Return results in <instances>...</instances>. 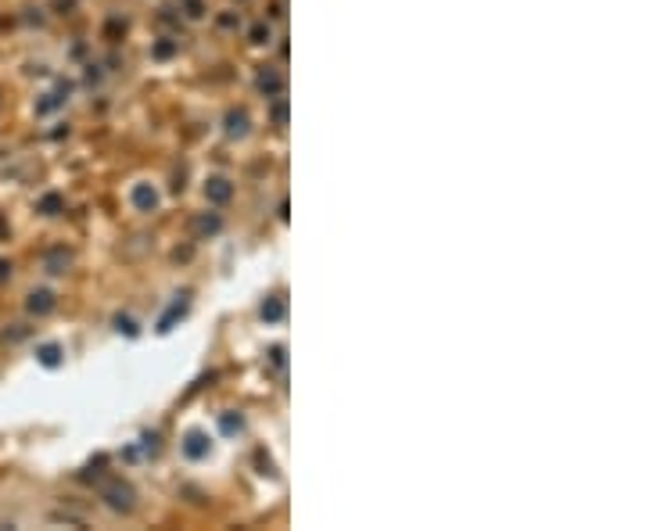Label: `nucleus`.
Here are the masks:
<instances>
[{
	"mask_svg": "<svg viewBox=\"0 0 646 531\" xmlns=\"http://www.w3.org/2000/svg\"><path fill=\"white\" fill-rule=\"evenodd\" d=\"M104 503L112 506V510H133V488L126 485V481H112V485H104Z\"/></svg>",
	"mask_w": 646,
	"mask_h": 531,
	"instance_id": "f257e3e1",
	"label": "nucleus"
},
{
	"mask_svg": "<svg viewBox=\"0 0 646 531\" xmlns=\"http://www.w3.org/2000/svg\"><path fill=\"white\" fill-rule=\"evenodd\" d=\"M25 309L33 312V316H51V312L58 309L54 291H47V287H40V291H29V294H25Z\"/></svg>",
	"mask_w": 646,
	"mask_h": 531,
	"instance_id": "f03ea898",
	"label": "nucleus"
},
{
	"mask_svg": "<svg viewBox=\"0 0 646 531\" xmlns=\"http://www.w3.org/2000/svg\"><path fill=\"white\" fill-rule=\"evenodd\" d=\"M212 452V442H209V434H201V431H191L183 438V456L187 460H205Z\"/></svg>",
	"mask_w": 646,
	"mask_h": 531,
	"instance_id": "7ed1b4c3",
	"label": "nucleus"
},
{
	"mask_svg": "<svg viewBox=\"0 0 646 531\" xmlns=\"http://www.w3.org/2000/svg\"><path fill=\"white\" fill-rule=\"evenodd\" d=\"M230 194H233V187H230V180H223V176H212L209 183H205V198H209L212 205H227Z\"/></svg>",
	"mask_w": 646,
	"mask_h": 531,
	"instance_id": "20e7f679",
	"label": "nucleus"
},
{
	"mask_svg": "<svg viewBox=\"0 0 646 531\" xmlns=\"http://www.w3.org/2000/svg\"><path fill=\"white\" fill-rule=\"evenodd\" d=\"M133 205L140 212H154V209H159V191H154L151 183H137L133 187Z\"/></svg>",
	"mask_w": 646,
	"mask_h": 531,
	"instance_id": "39448f33",
	"label": "nucleus"
},
{
	"mask_svg": "<svg viewBox=\"0 0 646 531\" xmlns=\"http://www.w3.org/2000/svg\"><path fill=\"white\" fill-rule=\"evenodd\" d=\"M36 363L47 366V370H58L61 363H65V355H61V345H54V341L40 345V349H36Z\"/></svg>",
	"mask_w": 646,
	"mask_h": 531,
	"instance_id": "423d86ee",
	"label": "nucleus"
},
{
	"mask_svg": "<svg viewBox=\"0 0 646 531\" xmlns=\"http://www.w3.org/2000/svg\"><path fill=\"white\" fill-rule=\"evenodd\" d=\"M284 312H288V305H284L280 294H270V298L262 302V320H266V323H280Z\"/></svg>",
	"mask_w": 646,
	"mask_h": 531,
	"instance_id": "0eeeda50",
	"label": "nucleus"
},
{
	"mask_svg": "<svg viewBox=\"0 0 646 531\" xmlns=\"http://www.w3.org/2000/svg\"><path fill=\"white\" fill-rule=\"evenodd\" d=\"M259 90H262V93H270V97H280V93H284V80H280L277 72L266 69V72L259 75Z\"/></svg>",
	"mask_w": 646,
	"mask_h": 531,
	"instance_id": "6e6552de",
	"label": "nucleus"
},
{
	"mask_svg": "<svg viewBox=\"0 0 646 531\" xmlns=\"http://www.w3.org/2000/svg\"><path fill=\"white\" fill-rule=\"evenodd\" d=\"M248 133V115L244 112H227V137H244Z\"/></svg>",
	"mask_w": 646,
	"mask_h": 531,
	"instance_id": "1a4fd4ad",
	"label": "nucleus"
},
{
	"mask_svg": "<svg viewBox=\"0 0 646 531\" xmlns=\"http://www.w3.org/2000/svg\"><path fill=\"white\" fill-rule=\"evenodd\" d=\"M65 266H69V252H51L47 255V273H65Z\"/></svg>",
	"mask_w": 646,
	"mask_h": 531,
	"instance_id": "9d476101",
	"label": "nucleus"
},
{
	"mask_svg": "<svg viewBox=\"0 0 646 531\" xmlns=\"http://www.w3.org/2000/svg\"><path fill=\"white\" fill-rule=\"evenodd\" d=\"M219 226H223V223H219V215L212 212V215H201V220H194V230L201 233V237H205V233H219Z\"/></svg>",
	"mask_w": 646,
	"mask_h": 531,
	"instance_id": "9b49d317",
	"label": "nucleus"
},
{
	"mask_svg": "<svg viewBox=\"0 0 646 531\" xmlns=\"http://www.w3.org/2000/svg\"><path fill=\"white\" fill-rule=\"evenodd\" d=\"M36 209H40L43 215H58V212H61V198H58V194H43Z\"/></svg>",
	"mask_w": 646,
	"mask_h": 531,
	"instance_id": "f8f14e48",
	"label": "nucleus"
},
{
	"mask_svg": "<svg viewBox=\"0 0 646 531\" xmlns=\"http://www.w3.org/2000/svg\"><path fill=\"white\" fill-rule=\"evenodd\" d=\"M183 309H187V302H172V309L162 316V323H159V331H169V323L176 320V316H183Z\"/></svg>",
	"mask_w": 646,
	"mask_h": 531,
	"instance_id": "ddd939ff",
	"label": "nucleus"
},
{
	"mask_svg": "<svg viewBox=\"0 0 646 531\" xmlns=\"http://www.w3.org/2000/svg\"><path fill=\"white\" fill-rule=\"evenodd\" d=\"M219 424H223V431H227V434H233V431H241V416H233V413H227L223 420H219Z\"/></svg>",
	"mask_w": 646,
	"mask_h": 531,
	"instance_id": "4468645a",
	"label": "nucleus"
},
{
	"mask_svg": "<svg viewBox=\"0 0 646 531\" xmlns=\"http://www.w3.org/2000/svg\"><path fill=\"white\" fill-rule=\"evenodd\" d=\"M266 40H270V25H255V29H251V43H266Z\"/></svg>",
	"mask_w": 646,
	"mask_h": 531,
	"instance_id": "2eb2a0df",
	"label": "nucleus"
},
{
	"mask_svg": "<svg viewBox=\"0 0 646 531\" xmlns=\"http://www.w3.org/2000/svg\"><path fill=\"white\" fill-rule=\"evenodd\" d=\"M172 51H176V43H169V40H162V43H154V58H169Z\"/></svg>",
	"mask_w": 646,
	"mask_h": 531,
	"instance_id": "dca6fc26",
	"label": "nucleus"
},
{
	"mask_svg": "<svg viewBox=\"0 0 646 531\" xmlns=\"http://www.w3.org/2000/svg\"><path fill=\"white\" fill-rule=\"evenodd\" d=\"M284 119H288V104L280 101V104L273 108V122H277V126H284Z\"/></svg>",
	"mask_w": 646,
	"mask_h": 531,
	"instance_id": "f3484780",
	"label": "nucleus"
},
{
	"mask_svg": "<svg viewBox=\"0 0 646 531\" xmlns=\"http://www.w3.org/2000/svg\"><path fill=\"white\" fill-rule=\"evenodd\" d=\"M115 323H119V331H126V334H130V338L137 334V327H133V320H122V316H119Z\"/></svg>",
	"mask_w": 646,
	"mask_h": 531,
	"instance_id": "a211bd4d",
	"label": "nucleus"
},
{
	"mask_svg": "<svg viewBox=\"0 0 646 531\" xmlns=\"http://www.w3.org/2000/svg\"><path fill=\"white\" fill-rule=\"evenodd\" d=\"M8 276H11V262L0 259V280H8Z\"/></svg>",
	"mask_w": 646,
	"mask_h": 531,
	"instance_id": "6ab92c4d",
	"label": "nucleus"
}]
</instances>
